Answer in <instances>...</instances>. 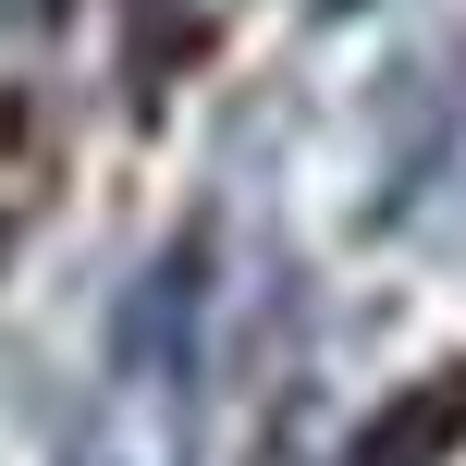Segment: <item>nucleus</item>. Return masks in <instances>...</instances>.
<instances>
[{"label": "nucleus", "mask_w": 466, "mask_h": 466, "mask_svg": "<svg viewBox=\"0 0 466 466\" xmlns=\"http://www.w3.org/2000/svg\"><path fill=\"white\" fill-rule=\"evenodd\" d=\"M442 442H466V369H454V393L430 380V393H405L393 418L356 442V466H418V454H442Z\"/></svg>", "instance_id": "nucleus-1"}, {"label": "nucleus", "mask_w": 466, "mask_h": 466, "mask_svg": "<svg viewBox=\"0 0 466 466\" xmlns=\"http://www.w3.org/2000/svg\"><path fill=\"white\" fill-rule=\"evenodd\" d=\"M307 13H356V0H307Z\"/></svg>", "instance_id": "nucleus-2"}]
</instances>
